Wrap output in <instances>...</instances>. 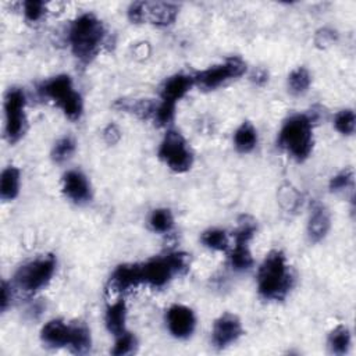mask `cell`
<instances>
[{
    "mask_svg": "<svg viewBox=\"0 0 356 356\" xmlns=\"http://www.w3.org/2000/svg\"><path fill=\"white\" fill-rule=\"evenodd\" d=\"M159 157L175 172H186L193 164V154L185 138L172 129L165 132L159 147Z\"/></svg>",
    "mask_w": 356,
    "mask_h": 356,
    "instance_id": "52a82bcc",
    "label": "cell"
},
{
    "mask_svg": "<svg viewBox=\"0 0 356 356\" xmlns=\"http://www.w3.org/2000/svg\"><path fill=\"white\" fill-rule=\"evenodd\" d=\"M22 8H24V15L28 21L35 22L39 21L46 10V4L43 1H38V0H29V1H24L22 3Z\"/></svg>",
    "mask_w": 356,
    "mask_h": 356,
    "instance_id": "4dcf8cb0",
    "label": "cell"
},
{
    "mask_svg": "<svg viewBox=\"0 0 356 356\" xmlns=\"http://www.w3.org/2000/svg\"><path fill=\"white\" fill-rule=\"evenodd\" d=\"M328 349L334 355H345L350 346V332L345 325H337L328 335Z\"/></svg>",
    "mask_w": 356,
    "mask_h": 356,
    "instance_id": "7402d4cb",
    "label": "cell"
},
{
    "mask_svg": "<svg viewBox=\"0 0 356 356\" xmlns=\"http://www.w3.org/2000/svg\"><path fill=\"white\" fill-rule=\"evenodd\" d=\"M71 338L72 324H67L60 318L47 321L40 331V339L49 348H68Z\"/></svg>",
    "mask_w": 356,
    "mask_h": 356,
    "instance_id": "5bb4252c",
    "label": "cell"
},
{
    "mask_svg": "<svg viewBox=\"0 0 356 356\" xmlns=\"http://www.w3.org/2000/svg\"><path fill=\"white\" fill-rule=\"evenodd\" d=\"M243 332L241 320L232 313L221 314L213 325L211 342L217 349H224L235 342Z\"/></svg>",
    "mask_w": 356,
    "mask_h": 356,
    "instance_id": "30bf717a",
    "label": "cell"
},
{
    "mask_svg": "<svg viewBox=\"0 0 356 356\" xmlns=\"http://www.w3.org/2000/svg\"><path fill=\"white\" fill-rule=\"evenodd\" d=\"M293 285V274L281 250H271L257 273V289L261 298L282 300Z\"/></svg>",
    "mask_w": 356,
    "mask_h": 356,
    "instance_id": "6da1fadb",
    "label": "cell"
},
{
    "mask_svg": "<svg viewBox=\"0 0 356 356\" xmlns=\"http://www.w3.org/2000/svg\"><path fill=\"white\" fill-rule=\"evenodd\" d=\"M75 152V140L71 136H63L58 139L51 149V159L54 163H64Z\"/></svg>",
    "mask_w": 356,
    "mask_h": 356,
    "instance_id": "4316f807",
    "label": "cell"
},
{
    "mask_svg": "<svg viewBox=\"0 0 356 356\" xmlns=\"http://www.w3.org/2000/svg\"><path fill=\"white\" fill-rule=\"evenodd\" d=\"M54 271V256H42L21 266L14 275V284L22 293L33 295L50 282Z\"/></svg>",
    "mask_w": 356,
    "mask_h": 356,
    "instance_id": "8992f818",
    "label": "cell"
},
{
    "mask_svg": "<svg viewBox=\"0 0 356 356\" xmlns=\"http://www.w3.org/2000/svg\"><path fill=\"white\" fill-rule=\"evenodd\" d=\"M334 127L342 135H352L355 132V127H356L355 111L350 108H346V110H341L339 113H337L335 118H334Z\"/></svg>",
    "mask_w": 356,
    "mask_h": 356,
    "instance_id": "83f0119b",
    "label": "cell"
},
{
    "mask_svg": "<svg viewBox=\"0 0 356 356\" xmlns=\"http://www.w3.org/2000/svg\"><path fill=\"white\" fill-rule=\"evenodd\" d=\"M246 71V63L238 57L232 56L225 58L224 63L211 65L193 75V82L203 90H213L222 85L224 82L243 75Z\"/></svg>",
    "mask_w": 356,
    "mask_h": 356,
    "instance_id": "ba28073f",
    "label": "cell"
},
{
    "mask_svg": "<svg viewBox=\"0 0 356 356\" xmlns=\"http://www.w3.org/2000/svg\"><path fill=\"white\" fill-rule=\"evenodd\" d=\"M165 321L170 332L175 338H188L192 335L196 318L193 312L184 305H172L165 314Z\"/></svg>",
    "mask_w": 356,
    "mask_h": 356,
    "instance_id": "8fae6325",
    "label": "cell"
},
{
    "mask_svg": "<svg viewBox=\"0 0 356 356\" xmlns=\"http://www.w3.org/2000/svg\"><path fill=\"white\" fill-rule=\"evenodd\" d=\"M143 284L140 264H121L111 274L107 285V292L121 293L131 288Z\"/></svg>",
    "mask_w": 356,
    "mask_h": 356,
    "instance_id": "7c38bea8",
    "label": "cell"
},
{
    "mask_svg": "<svg viewBox=\"0 0 356 356\" xmlns=\"http://www.w3.org/2000/svg\"><path fill=\"white\" fill-rule=\"evenodd\" d=\"M90 331L83 323H72V338L68 349L72 353L83 355L90 349Z\"/></svg>",
    "mask_w": 356,
    "mask_h": 356,
    "instance_id": "44dd1931",
    "label": "cell"
},
{
    "mask_svg": "<svg viewBox=\"0 0 356 356\" xmlns=\"http://www.w3.org/2000/svg\"><path fill=\"white\" fill-rule=\"evenodd\" d=\"M193 85H195L193 75L175 74L170 76L168 79H165V82L161 86V92H160L161 102L177 106V102L181 100Z\"/></svg>",
    "mask_w": 356,
    "mask_h": 356,
    "instance_id": "9a60e30c",
    "label": "cell"
},
{
    "mask_svg": "<svg viewBox=\"0 0 356 356\" xmlns=\"http://www.w3.org/2000/svg\"><path fill=\"white\" fill-rule=\"evenodd\" d=\"M143 284L163 288L174 275L185 274L189 268V256L182 252H171L156 256L140 264Z\"/></svg>",
    "mask_w": 356,
    "mask_h": 356,
    "instance_id": "5b68a950",
    "label": "cell"
},
{
    "mask_svg": "<svg viewBox=\"0 0 356 356\" xmlns=\"http://www.w3.org/2000/svg\"><path fill=\"white\" fill-rule=\"evenodd\" d=\"M278 145L295 160H306L313 149L312 118L306 114L289 117L278 134Z\"/></svg>",
    "mask_w": 356,
    "mask_h": 356,
    "instance_id": "3957f363",
    "label": "cell"
},
{
    "mask_svg": "<svg viewBox=\"0 0 356 356\" xmlns=\"http://www.w3.org/2000/svg\"><path fill=\"white\" fill-rule=\"evenodd\" d=\"M19 192V170L8 165L1 171L0 177V197L4 202L13 200Z\"/></svg>",
    "mask_w": 356,
    "mask_h": 356,
    "instance_id": "d6986e66",
    "label": "cell"
},
{
    "mask_svg": "<svg viewBox=\"0 0 356 356\" xmlns=\"http://www.w3.org/2000/svg\"><path fill=\"white\" fill-rule=\"evenodd\" d=\"M257 143V132L252 122L245 121L242 122L234 134V145L238 152L249 153L254 149Z\"/></svg>",
    "mask_w": 356,
    "mask_h": 356,
    "instance_id": "ffe728a7",
    "label": "cell"
},
{
    "mask_svg": "<svg viewBox=\"0 0 356 356\" xmlns=\"http://www.w3.org/2000/svg\"><path fill=\"white\" fill-rule=\"evenodd\" d=\"M353 170L352 168H346L341 172H338L337 175H334L330 181V189L332 192H338V191H343L349 186L353 185Z\"/></svg>",
    "mask_w": 356,
    "mask_h": 356,
    "instance_id": "f546056e",
    "label": "cell"
},
{
    "mask_svg": "<svg viewBox=\"0 0 356 356\" xmlns=\"http://www.w3.org/2000/svg\"><path fill=\"white\" fill-rule=\"evenodd\" d=\"M125 320H127V306L122 299H118L117 302L111 303L106 310V317H104L106 327L113 335L118 337L127 332Z\"/></svg>",
    "mask_w": 356,
    "mask_h": 356,
    "instance_id": "ac0fdd59",
    "label": "cell"
},
{
    "mask_svg": "<svg viewBox=\"0 0 356 356\" xmlns=\"http://www.w3.org/2000/svg\"><path fill=\"white\" fill-rule=\"evenodd\" d=\"M229 260H231V266L238 271L250 268L253 266V257L249 250V245L248 243H235L234 249L231 250Z\"/></svg>",
    "mask_w": 356,
    "mask_h": 356,
    "instance_id": "cb8c5ba5",
    "label": "cell"
},
{
    "mask_svg": "<svg viewBox=\"0 0 356 356\" xmlns=\"http://www.w3.org/2000/svg\"><path fill=\"white\" fill-rule=\"evenodd\" d=\"M64 195L76 204L88 203L92 199V189L86 177L76 170L67 171L63 177Z\"/></svg>",
    "mask_w": 356,
    "mask_h": 356,
    "instance_id": "4fadbf2b",
    "label": "cell"
},
{
    "mask_svg": "<svg viewBox=\"0 0 356 356\" xmlns=\"http://www.w3.org/2000/svg\"><path fill=\"white\" fill-rule=\"evenodd\" d=\"M178 15V6L174 3L145 1V21H150L157 26L171 25Z\"/></svg>",
    "mask_w": 356,
    "mask_h": 356,
    "instance_id": "2e32d148",
    "label": "cell"
},
{
    "mask_svg": "<svg viewBox=\"0 0 356 356\" xmlns=\"http://www.w3.org/2000/svg\"><path fill=\"white\" fill-rule=\"evenodd\" d=\"M136 348V339L131 332H124L117 337L115 345L111 349V353L115 356H122V355H129L134 353Z\"/></svg>",
    "mask_w": 356,
    "mask_h": 356,
    "instance_id": "f1b7e54d",
    "label": "cell"
},
{
    "mask_svg": "<svg viewBox=\"0 0 356 356\" xmlns=\"http://www.w3.org/2000/svg\"><path fill=\"white\" fill-rule=\"evenodd\" d=\"M149 224L153 231L165 234L168 232L174 225V217L168 209H156L150 214Z\"/></svg>",
    "mask_w": 356,
    "mask_h": 356,
    "instance_id": "484cf974",
    "label": "cell"
},
{
    "mask_svg": "<svg viewBox=\"0 0 356 356\" xmlns=\"http://www.w3.org/2000/svg\"><path fill=\"white\" fill-rule=\"evenodd\" d=\"M106 39L102 21L92 13L76 17L68 31V42L74 56L81 63H89L100 51Z\"/></svg>",
    "mask_w": 356,
    "mask_h": 356,
    "instance_id": "7a4b0ae2",
    "label": "cell"
},
{
    "mask_svg": "<svg viewBox=\"0 0 356 356\" xmlns=\"http://www.w3.org/2000/svg\"><path fill=\"white\" fill-rule=\"evenodd\" d=\"M39 93L51 100L70 120L76 121L81 118L83 111L82 97L74 89L68 75L61 74L43 81L39 85Z\"/></svg>",
    "mask_w": 356,
    "mask_h": 356,
    "instance_id": "277c9868",
    "label": "cell"
},
{
    "mask_svg": "<svg viewBox=\"0 0 356 356\" xmlns=\"http://www.w3.org/2000/svg\"><path fill=\"white\" fill-rule=\"evenodd\" d=\"M11 298H13V293H11V288L8 286V284L6 281L1 282V299H0V309L1 312H4L10 302H11Z\"/></svg>",
    "mask_w": 356,
    "mask_h": 356,
    "instance_id": "d6a6232c",
    "label": "cell"
},
{
    "mask_svg": "<svg viewBox=\"0 0 356 356\" xmlns=\"http://www.w3.org/2000/svg\"><path fill=\"white\" fill-rule=\"evenodd\" d=\"M4 115L6 125L4 132L10 143H14L22 138L26 131L25 115V95L19 88H10L4 97Z\"/></svg>",
    "mask_w": 356,
    "mask_h": 356,
    "instance_id": "9c48e42d",
    "label": "cell"
},
{
    "mask_svg": "<svg viewBox=\"0 0 356 356\" xmlns=\"http://www.w3.org/2000/svg\"><path fill=\"white\" fill-rule=\"evenodd\" d=\"M330 225H331V218H330L328 210L323 204L316 203L312 207L310 218L307 222V234L310 241L313 242L321 241L327 235Z\"/></svg>",
    "mask_w": 356,
    "mask_h": 356,
    "instance_id": "e0dca14e",
    "label": "cell"
},
{
    "mask_svg": "<svg viewBox=\"0 0 356 356\" xmlns=\"http://www.w3.org/2000/svg\"><path fill=\"white\" fill-rule=\"evenodd\" d=\"M200 241L206 248L218 250V252H224L229 246V241H228L225 231L218 229V228H210V229L204 231L202 234Z\"/></svg>",
    "mask_w": 356,
    "mask_h": 356,
    "instance_id": "603a6c76",
    "label": "cell"
},
{
    "mask_svg": "<svg viewBox=\"0 0 356 356\" xmlns=\"http://www.w3.org/2000/svg\"><path fill=\"white\" fill-rule=\"evenodd\" d=\"M128 18L135 22L140 24L145 21V1H135L128 8Z\"/></svg>",
    "mask_w": 356,
    "mask_h": 356,
    "instance_id": "1f68e13d",
    "label": "cell"
},
{
    "mask_svg": "<svg viewBox=\"0 0 356 356\" xmlns=\"http://www.w3.org/2000/svg\"><path fill=\"white\" fill-rule=\"evenodd\" d=\"M310 82H312V78H310V74L309 71L305 68V67H298L295 68L289 76H288V86H289V90L295 95H302L305 93L309 86H310Z\"/></svg>",
    "mask_w": 356,
    "mask_h": 356,
    "instance_id": "d4e9b609",
    "label": "cell"
}]
</instances>
